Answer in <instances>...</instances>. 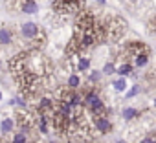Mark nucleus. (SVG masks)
I'll return each instance as SVG.
<instances>
[{
	"label": "nucleus",
	"instance_id": "nucleus-1",
	"mask_svg": "<svg viewBox=\"0 0 156 143\" xmlns=\"http://www.w3.org/2000/svg\"><path fill=\"white\" fill-rule=\"evenodd\" d=\"M20 35H22V39L33 42L35 48L44 42V31H42L35 22H24V24L20 26Z\"/></svg>",
	"mask_w": 156,
	"mask_h": 143
},
{
	"label": "nucleus",
	"instance_id": "nucleus-2",
	"mask_svg": "<svg viewBox=\"0 0 156 143\" xmlns=\"http://www.w3.org/2000/svg\"><path fill=\"white\" fill-rule=\"evenodd\" d=\"M85 4V0H55L53 2V9L61 15H68V13H77Z\"/></svg>",
	"mask_w": 156,
	"mask_h": 143
},
{
	"label": "nucleus",
	"instance_id": "nucleus-3",
	"mask_svg": "<svg viewBox=\"0 0 156 143\" xmlns=\"http://www.w3.org/2000/svg\"><path fill=\"white\" fill-rule=\"evenodd\" d=\"M94 127H96V130H99L101 134H107V132L112 130V121H110L107 116H98L96 121H94Z\"/></svg>",
	"mask_w": 156,
	"mask_h": 143
},
{
	"label": "nucleus",
	"instance_id": "nucleus-4",
	"mask_svg": "<svg viewBox=\"0 0 156 143\" xmlns=\"http://www.w3.org/2000/svg\"><path fill=\"white\" fill-rule=\"evenodd\" d=\"M127 51H129V55L136 57V55H140V53H149V48H147L143 42L132 40V42H129V44H127Z\"/></svg>",
	"mask_w": 156,
	"mask_h": 143
},
{
	"label": "nucleus",
	"instance_id": "nucleus-5",
	"mask_svg": "<svg viewBox=\"0 0 156 143\" xmlns=\"http://www.w3.org/2000/svg\"><path fill=\"white\" fill-rule=\"evenodd\" d=\"M20 11L26 15H35V13H39V4L35 0H24L20 4Z\"/></svg>",
	"mask_w": 156,
	"mask_h": 143
},
{
	"label": "nucleus",
	"instance_id": "nucleus-6",
	"mask_svg": "<svg viewBox=\"0 0 156 143\" xmlns=\"http://www.w3.org/2000/svg\"><path fill=\"white\" fill-rule=\"evenodd\" d=\"M11 42H13V31L9 28H0V44L8 46Z\"/></svg>",
	"mask_w": 156,
	"mask_h": 143
},
{
	"label": "nucleus",
	"instance_id": "nucleus-7",
	"mask_svg": "<svg viewBox=\"0 0 156 143\" xmlns=\"http://www.w3.org/2000/svg\"><path fill=\"white\" fill-rule=\"evenodd\" d=\"M13 128H15V119L4 117L2 121H0V132H2V134H9Z\"/></svg>",
	"mask_w": 156,
	"mask_h": 143
},
{
	"label": "nucleus",
	"instance_id": "nucleus-8",
	"mask_svg": "<svg viewBox=\"0 0 156 143\" xmlns=\"http://www.w3.org/2000/svg\"><path fill=\"white\" fill-rule=\"evenodd\" d=\"M132 68H134V66H132L130 62H123L119 68H116V74H119L121 77H129V75L132 74Z\"/></svg>",
	"mask_w": 156,
	"mask_h": 143
},
{
	"label": "nucleus",
	"instance_id": "nucleus-9",
	"mask_svg": "<svg viewBox=\"0 0 156 143\" xmlns=\"http://www.w3.org/2000/svg\"><path fill=\"white\" fill-rule=\"evenodd\" d=\"M147 62H149V53H140L134 57V66H138V68L147 66Z\"/></svg>",
	"mask_w": 156,
	"mask_h": 143
},
{
	"label": "nucleus",
	"instance_id": "nucleus-10",
	"mask_svg": "<svg viewBox=\"0 0 156 143\" xmlns=\"http://www.w3.org/2000/svg\"><path fill=\"white\" fill-rule=\"evenodd\" d=\"M140 114H141V112H140L138 108H130V106H129V108H125V110H123V119H127V121H130V119H134V117H138Z\"/></svg>",
	"mask_w": 156,
	"mask_h": 143
},
{
	"label": "nucleus",
	"instance_id": "nucleus-11",
	"mask_svg": "<svg viewBox=\"0 0 156 143\" xmlns=\"http://www.w3.org/2000/svg\"><path fill=\"white\" fill-rule=\"evenodd\" d=\"M79 86H81V77L75 75V74H72V75L68 77V88L75 90V88H79Z\"/></svg>",
	"mask_w": 156,
	"mask_h": 143
},
{
	"label": "nucleus",
	"instance_id": "nucleus-12",
	"mask_svg": "<svg viewBox=\"0 0 156 143\" xmlns=\"http://www.w3.org/2000/svg\"><path fill=\"white\" fill-rule=\"evenodd\" d=\"M114 90L116 92H125L127 90V77H119L118 81H114Z\"/></svg>",
	"mask_w": 156,
	"mask_h": 143
},
{
	"label": "nucleus",
	"instance_id": "nucleus-13",
	"mask_svg": "<svg viewBox=\"0 0 156 143\" xmlns=\"http://www.w3.org/2000/svg\"><path fill=\"white\" fill-rule=\"evenodd\" d=\"M39 108H41V112L42 110H48V108H53V101L50 97H42L41 103H39Z\"/></svg>",
	"mask_w": 156,
	"mask_h": 143
},
{
	"label": "nucleus",
	"instance_id": "nucleus-14",
	"mask_svg": "<svg viewBox=\"0 0 156 143\" xmlns=\"http://www.w3.org/2000/svg\"><path fill=\"white\" fill-rule=\"evenodd\" d=\"M90 68V61L88 59H79V62H77V72H87Z\"/></svg>",
	"mask_w": 156,
	"mask_h": 143
},
{
	"label": "nucleus",
	"instance_id": "nucleus-15",
	"mask_svg": "<svg viewBox=\"0 0 156 143\" xmlns=\"http://www.w3.org/2000/svg\"><path fill=\"white\" fill-rule=\"evenodd\" d=\"M101 74H105V75L116 74V66H114V62H107V64L103 66V70H101Z\"/></svg>",
	"mask_w": 156,
	"mask_h": 143
},
{
	"label": "nucleus",
	"instance_id": "nucleus-16",
	"mask_svg": "<svg viewBox=\"0 0 156 143\" xmlns=\"http://www.w3.org/2000/svg\"><path fill=\"white\" fill-rule=\"evenodd\" d=\"M11 143H28V138H26V134H22V132H17V134L13 136Z\"/></svg>",
	"mask_w": 156,
	"mask_h": 143
},
{
	"label": "nucleus",
	"instance_id": "nucleus-17",
	"mask_svg": "<svg viewBox=\"0 0 156 143\" xmlns=\"http://www.w3.org/2000/svg\"><path fill=\"white\" fill-rule=\"evenodd\" d=\"M140 90H141V88H140L138 85H132V88H130V90L127 92V99H130V97H134V96H138V94H140Z\"/></svg>",
	"mask_w": 156,
	"mask_h": 143
},
{
	"label": "nucleus",
	"instance_id": "nucleus-18",
	"mask_svg": "<svg viewBox=\"0 0 156 143\" xmlns=\"http://www.w3.org/2000/svg\"><path fill=\"white\" fill-rule=\"evenodd\" d=\"M99 79H101V72H98V70H94L92 74H90V77H88V81H90V83H98Z\"/></svg>",
	"mask_w": 156,
	"mask_h": 143
},
{
	"label": "nucleus",
	"instance_id": "nucleus-19",
	"mask_svg": "<svg viewBox=\"0 0 156 143\" xmlns=\"http://www.w3.org/2000/svg\"><path fill=\"white\" fill-rule=\"evenodd\" d=\"M140 143H156V139H154V138H143Z\"/></svg>",
	"mask_w": 156,
	"mask_h": 143
},
{
	"label": "nucleus",
	"instance_id": "nucleus-20",
	"mask_svg": "<svg viewBox=\"0 0 156 143\" xmlns=\"http://www.w3.org/2000/svg\"><path fill=\"white\" fill-rule=\"evenodd\" d=\"M98 2H99V4H103V2H105V0H98Z\"/></svg>",
	"mask_w": 156,
	"mask_h": 143
},
{
	"label": "nucleus",
	"instance_id": "nucleus-21",
	"mask_svg": "<svg viewBox=\"0 0 156 143\" xmlns=\"http://www.w3.org/2000/svg\"><path fill=\"white\" fill-rule=\"evenodd\" d=\"M0 99H2V92H0Z\"/></svg>",
	"mask_w": 156,
	"mask_h": 143
},
{
	"label": "nucleus",
	"instance_id": "nucleus-22",
	"mask_svg": "<svg viewBox=\"0 0 156 143\" xmlns=\"http://www.w3.org/2000/svg\"><path fill=\"white\" fill-rule=\"evenodd\" d=\"M0 68H2V62H0Z\"/></svg>",
	"mask_w": 156,
	"mask_h": 143
}]
</instances>
